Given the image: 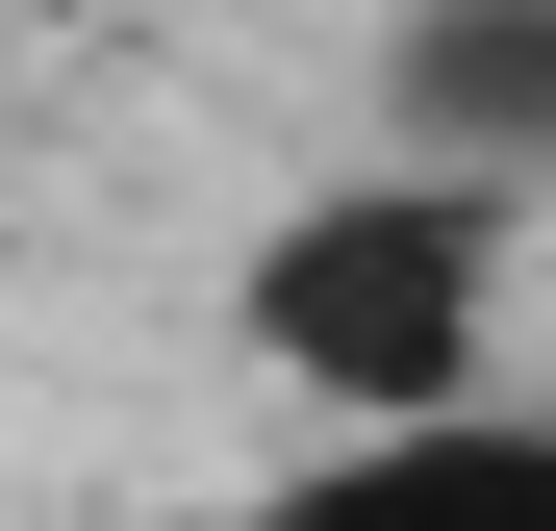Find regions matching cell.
<instances>
[{
  "label": "cell",
  "instance_id": "7a4b0ae2",
  "mask_svg": "<svg viewBox=\"0 0 556 531\" xmlns=\"http://www.w3.org/2000/svg\"><path fill=\"white\" fill-rule=\"evenodd\" d=\"M278 531H556V405H405V430H329Z\"/></svg>",
  "mask_w": 556,
  "mask_h": 531
},
{
  "label": "cell",
  "instance_id": "3957f363",
  "mask_svg": "<svg viewBox=\"0 0 556 531\" xmlns=\"http://www.w3.org/2000/svg\"><path fill=\"white\" fill-rule=\"evenodd\" d=\"M405 127L455 177H531L556 152V0H430V26H405Z\"/></svg>",
  "mask_w": 556,
  "mask_h": 531
},
{
  "label": "cell",
  "instance_id": "6da1fadb",
  "mask_svg": "<svg viewBox=\"0 0 556 531\" xmlns=\"http://www.w3.org/2000/svg\"><path fill=\"white\" fill-rule=\"evenodd\" d=\"M481 329H506V177H354V203H304L253 253V354L304 380L329 430H405V405H481Z\"/></svg>",
  "mask_w": 556,
  "mask_h": 531
}]
</instances>
